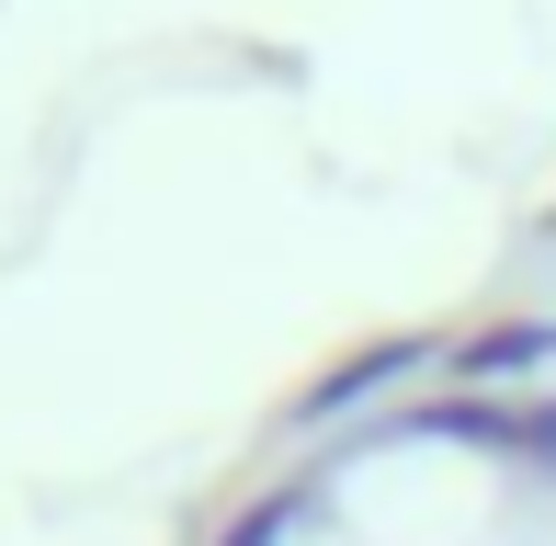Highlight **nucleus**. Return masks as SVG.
Wrapping results in <instances>:
<instances>
[{
    "label": "nucleus",
    "mask_w": 556,
    "mask_h": 546,
    "mask_svg": "<svg viewBox=\"0 0 556 546\" xmlns=\"http://www.w3.org/2000/svg\"><path fill=\"white\" fill-rule=\"evenodd\" d=\"M443 364L466 387H522V376H556V319H500L477 342H443Z\"/></svg>",
    "instance_id": "f03ea898"
},
{
    "label": "nucleus",
    "mask_w": 556,
    "mask_h": 546,
    "mask_svg": "<svg viewBox=\"0 0 556 546\" xmlns=\"http://www.w3.org/2000/svg\"><path fill=\"white\" fill-rule=\"evenodd\" d=\"M420 364H443V342L432 331H387V342H364V353H341L330 376L295 399V421H341V410H364V399H387L397 376H420Z\"/></svg>",
    "instance_id": "f257e3e1"
}]
</instances>
